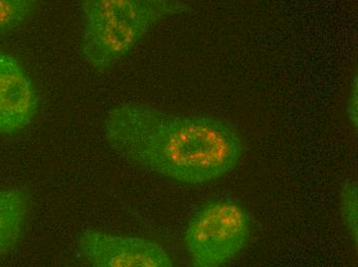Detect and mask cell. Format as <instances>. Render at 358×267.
<instances>
[{
  "label": "cell",
  "mask_w": 358,
  "mask_h": 267,
  "mask_svg": "<svg viewBox=\"0 0 358 267\" xmlns=\"http://www.w3.org/2000/svg\"><path fill=\"white\" fill-rule=\"evenodd\" d=\"M104 135L131 164L187 185H202L237 168L243 140L224 119L180 115L128 102L106 114Z\"/></svg>",
  "instance_id": "cell-1"
},
{
  "label": "cell",
  "mask_w": 358,
  "mask_h": 267,
  "mask_svg": "<svg viewBox=\"0 0 358 267\" xmlns=\"http://www.w3.org/2000/svg\"><path fill=\"white\" fill-rule=\"evenodd\" d=\"M83 17L82 54L97 71L128 55L164 20L193 10L183 0H78Z\"/></svg>",
  "instance_id": "cell-2"
},
{
  "label": "cell",
  "mask_w": 358,
  "mask_h": 267,
  "mask_svg": "<svg viewBox=\"0 0 358 267\" xmlns=\"http://www.w3.org/2000/svg\"><path fill=\"white\" fill-rule=\"evenodd\" d=\"M250 236L248 211L236 201L218 199L194 214L185 229V242L194 266L218 267L236 259Z\"/></svg>",
  "instance_id": "cell-3"
},
{
  "label": "cell",
  "mask_w": 358,
  "mask_h": 267,
  "mask_svg": "<svg viewBox=\"0 0 358 267\" xmlns=\"http://www.w3.org/2000/svg\"><path fill=\"white\" fill-rule=\"evenodd\" d=\"M78 249L96 267H171L173 260L156 241L141 236L88 229L80 234Z\"/></svg>",
  "instance_id": "cell-4"
},
{
  "label": "cell",
  "mask_w": 358,
  "mask_h": 267,
  "mask_svg": "<svg viewBox=\"0 0 358 267\" xmlns=\"http://www.w3.org/2000/svg\"><path fill=\"white\" fill-rule=\"evenodd\" d=\"M36 86L21 63L0 52V134L25 129L38 112Z\"/></svg>",
  "instance_id": "cell-5"
},
{
  "label": "cell",
  "mask_w": 358,
  "mask_h": 267,
  "mask_svg": "<svg viewBox=\"0 0 358 267\" xmlns=\"http://www.w3.org/2000/svg\"><path fill=\"white\" fill-rule=\"evenodd\" d=\"M29 209L27 193L18 188L0 190V257L18 244Z\"/></svg>",
  "instance_id": "cell-6"
},
{
  "label": "cell",
  "mask_w": 358,
  "mask_h": 267,
  "mask_svg": "<svg viewBox=\"0 0 358 267\" xmlns=\"http://www.w3.org/2000/svg\"><path fill=\"white\" fill-rule=\"evenodd\" d=\"M340 214L351 240L358 242V188L355 180H346L341 188Z\"/></svg>",
  "instance_id": "cell-7"
},
{
  "label": "cell",
  "mask_w": 358,
  "mask_h": 267,
  "mask_svg": "<svg viewBox=\"0 0 358 267\" xmlns=\"http://www.w3.org/2000/svg\"><path fill=\"white\" fill-rule=\"evenodd\" d=\"M38 0H0V36L20 27L36 8Z\"/></svg>",
  "instance_id": "cell-8"
},
{
  "label": "cell",
  "mask_w": 358,
  "mask_h": 267,
  "mask_svg": "<svg viewBox=\"0 0 358 267\" xmlns=\"http://www.w3.org/2000/svg\"><path fill=\"white\" fill-rule=\"evenodd\" d=\"M346 115L349 123L357 129L358 125V84L357 77L352 78L346 101Z\"/></svg>",
  "instance_id": "cell-9"
}]
</instances>
